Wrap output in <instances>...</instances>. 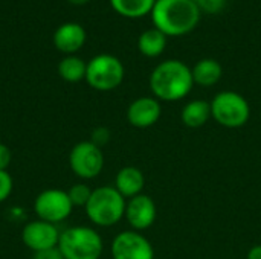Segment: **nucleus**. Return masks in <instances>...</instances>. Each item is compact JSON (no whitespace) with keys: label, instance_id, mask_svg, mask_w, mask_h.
Listing matches in <instances>:
<instances>
[{"label":"nucleus","instance_id":"nucleus-1","mask_svg":"<svg viewBox=\"0 0 261 259\" xmlns=\"http://www.w3.org/2000/svg\"><path fill=\"white\" fill-rule=\"evenodd\" d=\"M193 85L191 67L180 60H165L159 63L150 75V90L158 101H180L190 95Z\"/></svg>","mask_w":261,"mask_h":259},{"label":"nucleus","instance_id":"nucleus-2","mask_svg":"<svg viewBox=\"0 0 261 259\" xmlns=\"http://www.w3.org/2000/svg\"><path fill=\"white\" fill-rule=\"evenodd\" d=\"M200 14L194 0H156L151 20L167 37H184L197 27Z\"/></svg>","mask_w":261,"mask_h":259},{"label":"nucleus","instance_id":"nucleus-3","mask_svg":"<svg viewBox=\"0 0 261 259\" xmlns=\"http://www.w3.org/2000/svg\"><path fill=\"white\" fill-rule=\"evenodd\" d=\"M127 200L115 189V186H99L92 191L86 205L87 218L99 227H112L125 215Z\"/></svg>","mask_w":261,"mask_h":259},{"label":"nucleus","instance_id":"nucleus-4","mask_svg":"<svg viewBox=\"0 0 261 259\" xmlns=\"http://www.w3.org/2000/svg\"><path fill=\"white\" fill-rule=\"evenodd\" d=\"M58 250L66 259H99L104 250V243L95 229L73 226L61 232Z\"/></svg>","mask_w":261,"mask_h":259},{"label":"nucleus","instance_id":"nucleus-5","mask_svg":"<svg viewBox=\"0 0 261 259\" xmlns=\"http://www.w3.org/2000/svg\"><path fill=\"white\" fill-rule=\"evenodd\" d=\"M211 104V118L222 127L236 130L248 124L251 118V105L248 99L232 90L217 93Z\"/></svg>","mask_w":261,"mask_h":259},{"label":"nucleus","instance_id":"nucleus-6","mask_svg":"<svg viewBox=\"0 0 261 259\" xmlns=\"http://www.w3.org/2000/svg\"><path fill=\"white\" fill-rule=\"evenodd\" d=\"M125 69L119 58L110 53H99L87 63L86 81L98 92L118 89L124 81Z\"/></svg>","mask_w":261,"mask_h":259},{"label":"nucleus","instance_id":"nucleus-7","mask_svg":"<svg viewBox=\"0 0 261 259\" xmlns=\"http://www.w3.org/2000/svg\"><path fill=\"white\" fill-rule=\"evenodd\" d=\"M69 166L76 177L83 180H92L98 177L104 168L102 150L90 140L78 142L70 150Z\"/></svg>","mask_w":261,"mask_h":259},{"label":"nucleus","instance_id":"nucleus-8","mask_svg":"<svg viewBox=\"0 0 261 259\" xmlns=\"http://www.w3.org/2000/svg\"><path fill=\"white\" fill-rule=\"evenodd\" d=\"M34 211L38 220L58 224L67 220L73 211V205L67 195V191L63 189H46L35 197Z\"/></svg>","mask_w":261,"mask_h":259},{"label":"nucleus","instance_id":"nucleus-9","mask_svg":"<svg viewBox=\"0 0 261 259\" xmlns=\"http://www.w3.org/2000/svg\"><path fill=\"white\" fill-rule=\"evenodd\" d=\"M113 259H154V249L151 243L136 231H124L112 241Z\"/></svg>","mask_w":261,"mask_h":259},{"label":"nucleus","instance_id":"nucleus-10","mask_svg":"<svg viewBox=\"0 0 261 259\" xmlns=\"http://www.w3.org/2000/svg\"><path fill=\"white\" fill-rule=\"evenodd\" d=\"M61 232L58 231L57 224L37 220L28 223L21 231V241L23 244L32 250L34 253L50 250L58 247Z\"/></svg>","mask_w":261,"mask_h":259},{"label":"nucleus","instance_id":"nucleus-11","mask_svg":"<svg viewBox=\"0 0 261 259\" xmlns=\"http://www.w3.org/2000/svg\"><path fill=\"white\" fill-rule=\"evenodd\" d=\"M156 217H158V208L151 197L145 194H139L127 200L124 218L127 220V223L133 231L142 232L150 229L154 224Z\"/></svg>","mask_w":261,"mask_h":259},{"label":"nucleus","instance_id":"nucleus-12","mask_svg":"<svg viewBox=\"0 0 261 259\" xmlns=\"http://www.w3.org/2000/svg\"><path fill=\"white\" fill-rule=\"evenodd\" d=\"M162 105L154 96H141L127 108V121L135 128H150L161 119Z\"/></svg>","mask_w":261,"mask_h":259},{"label":"nucleus","instance_id":"nucleus-13","mask_svg":"<svg viewBox=\"0 0 261 259\" xmlns=\"http://www.w3.org/2000/svg\"><path fill=\"white\" fill-rule=\"evenodd\" d=\"M86 38H87V34L81 24L64 23L60 27H57L54 34V44L60 52L66 55H73L84 46Z\"/></svg>","mask_w":261,"mask_h":259},{"label":"nucleus","instance_id":"nucleus-14","mask_svg":"<svg viewBox=\"0 0 261 259\" xmlns=\"http://www.w3.org/2000/svg\"><path fill=\"white\" fill-rule=\"evenodd\" d=\"M145 186V177L136 166H124L115 177V189L125 198H133L142 194Z\"/></svg>","mask_w":261,"mask_h":259},{"label":"nucleus","instance_id":"nucleus-15","mask_svg":"<svg viewBox=\"0 0 261 259\" xmlns=\"http://www.w3.org/2000/svg\"><path fill=\"white\" fill-rule=\"evenodd\" d=\"M194 84L202 87H213L216 85L223 75V67L217 60L213 58H203L194 64L191 69Z\"/></svg>","mask_w":261,"mask_h":259},{"label":"nucleus","instance_id":"nucleus-16","mask_svg":"<svg viewBox=\"0 0 261 259\" xmlns=\"http://www.w3.org/2000/svg\"><path fill=\"white\" fill-rule=\"evenodd\" d=\"M211 119V104L203 99H194L184 105L180 121L188 128H200Z\"/></svg>","mask_w":261,"mask_h":259},{"label":"nucleus","instance_id":"nucleus-17","mask_svg":"<svg viewBox=\"0 0 261 259\" xmlns=\"http://www.w3.org/2000/svg\"><path fill=\"white\" fill-rule=\"evenodd\" d=\"M167 35L159 29L151 27L144 31L138 38V49L147 58H156L164 53L167 47Z\"/></svg>","mask_w":261,"mask_h":259},{"label":"nucleus","instance_id":"nucleus-18","mask_svg":"<svg viewBox=\"0 0 261 259\" xmlns=\"http://www.w3.org/2000/svg\"><path fill=\"white\" fill-rule=\"evenodd\" d=\"M156 0H110L115 12L127 18H139L151 14Z\"/></svg>","mask_w":261,"mask_h":259},{"label":"nucleus","instance_id":"nucleus-19","mask_svg":"<svg viewBox=\"0 0 261 259\" xmlns=\"http://www.w3.org/2000/svg\"><path fill=\"white\" fill-rule=\"evenodd\" d=\"M86 70L87 63L75 55L64 56L58 64V73L67 82H80L86 79Z\"/></svg>","mask_w":261,"mask_h":259},{"label":"nucleus","instance_id":"nucleus-20","mask_svg":"<svg viewBox=\"0 0 261 259\" xmlns=\"http://www.w3.org/2000/svg\"><path fill=\"white\" fill-rule=\"evenodd\" d=\"M92 191H93V189H90L87 185H84V183H76V185H73V186H70V188L67 189V195H69V198H70L73 208H75V206L86 208L87 202L90 200Z\"/></svg>","mask_w":261,"mask_h":259},{"label":"nucleus","instance_id":"nucleus-21","mask_svg":"<svg viewBox=\"0 0 261 259\" xmlns=\"http://www.w3.org/2000/svg\"><path fill=\"white\" fill-rule=\"evenodd\" d=\"M194 3L197 5V8L202 12L217 14V12H220L225 8L226 0H194Z\"/></svg>","mask_w":261,"mask_h":259},{"label":"nucleus","instance_id":"nucleus-22","mask_svg":"<svg viewBox=\"0 0 261 259\" xmlns=\"http://www.w3.org/2000/svg\"><path fill=\"white\" fill-rule=\"evenodd\" d=\"M14 188L12 177L8 171H0V203L6 202Z\"/></svg>","mask_w":261,"mask_h":259},{"label":"nucleus","instance_id":"nucleus-23","mask_svg":"<svg viewBox=\"0 0 261 259\" xmlns=\"http://www.w3.org/2000/svg\"><path fill=\"white\" fill-rule=\"evenodd\" d=\"M110 140V130L106 128V127H98L92 131V136H90V142L95 143L96 147L102 148L104 145H107Z\"/></svg>","mask_w":261,"mask_h":259},{"label":"nucleus","instance_id":"nucleus-24","mask_svg":"<svg viewBox=\"0 0 261 259\" xmlns=\"http://www.w3.org/2000/svg\"><path fill=\"white\" fill-rule=\"evenodd\" d=\"M12 162V153L8 145L0 143V171H8Z\"/></svg>","mask_w":261,"mask_h":259},{"label":"nucleus","instance_id":"nucleus-25","mask_svg":"<svg viewBox=\"0 0 261 259\" xmlns=\"http://www.w3.org/2000/svg\"><path fill=\"white\" fill-rule=\"evenodd\" d=\"M34 259H66L61 252L58 250V247L55 249H50V250H44V252H38V253H34Z\"/></svg>","mask_w":261,"mask_h":259},{"label":"nucleus","instance_id":"nucleus-26","mask_svg":"<svg viewBox=\"0 0 261 259\" xmlns=\"http://www.w3.org/2000/svg\"><path fill=\"white\" fill-rule=\"evenodd\" d=\"M246 259H261V244H255L249 249Z\"/></svg>","mask_w":261,"mask_h":259},{"label":"nucleus","instance_id":"nucleus-27","mask_svg":"<svg viewBox=\"0 0 261 259\" xmlns=\"http://www.w3.org/2000/svg\"><path fill=\"white\" fill-rule=\"evenodd\" d=\"M69 3H72V5H75V6H81V5H86L89 0H67Z\"/></svg>","mask_w":261,"mask_h":259}]
</instances>
